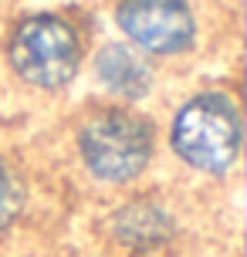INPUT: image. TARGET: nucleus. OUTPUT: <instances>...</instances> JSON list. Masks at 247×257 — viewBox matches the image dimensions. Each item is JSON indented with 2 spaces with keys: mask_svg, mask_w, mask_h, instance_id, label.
Instances as JSON below:
<instances>
[{
  "mask_svg": "<svg viewBox=\"0 0 247 257\" xmlns=\"http://www.w3.org/2000/svg\"><path fill=\"white\" fill-rule=\"evenodd\" d=\"M173 149L196 173H227L240 153V108L223 91H200L173 118Z\"/></svg>",
  "mask_w": 247,
  "mask_h": 257,
  "instance_id": "nucleus-1",
  "label": "nucleus"
},
{
  "mask_svg": "<svg viewBox=\"0 0 247 257\" xmlns=\"http://www.w3.org/2000/svg\"><path fill=\"white\" fill-rule=\"evenodd\" d=\"M81 163L102 183H132L153 163V125L136 112L105 108L78 128Z\"/></svg>",
  "mask_w": 247,
  "mask_h": 257,
  "instance_id": "nucleus-2",
  "label": "nucleus"
},
{
  "mask_svg": "<svg viewBox=\"0 0 247 257\" xmlns=\"http://www.w3.org/2000/svg\"><path fill=\"white\" fill-rule=\"evenodd\" d=\"M11 68L24 85L41 91L65 88L78 75L81 64V41L78 31L58 14H34L14 27L11 44Z\"/></svg>",
  "mask_w": 247,
  "mask_h": 257,
  "instance_id": "nucleus-3",
  "label": "nucleus"
},
{
  "mask_svg": "<svg viewBox=\"0 0 247 257\" xmlns=\"http://www.w3.org/2000/svg\"><path fill=\"white\" fill-rule=\"evenodd\" d=\"M115 17L139 54L176 58L196 44V14L186 0H122Z\"/></svg>",
  "mask_w": 247,
  "mask_h": 257,
  "instance_id": "nucleus-4",
  "label": "nucleus"
},
{
  "mask_svg": "<svg viewBox=\"0 0 247 257\" xmlns=\"http://www.w3.org/2000/svg\"><path fill=\"white\" fill-rule=\"evenodd\" d=\"M95 78L108 95L115 98H143L153 88V68L149 58L139 54L132 44H105L95 58Z\"/></svg>",
  "mask_w": 247,
  "mask_h": 257,
  "instance_id": "nucleus-5",
  "label": "nucleus"
},
{
  "mask_svg": "<svg viewBox=\"0 0 247 257\" xmlns=\"http://www.w3.org/2000/svg\"><path fill=\"white\" fill-rule=\"evenodd\" d=\"M112 230H115L118 244L132 247V250H153V247L166 244L173 223H169V213L163 206L132 203V206H122V210H118Z\"/></svg>",
  "mask_w": 247,
  "mask_h": 257,
  "instance_id": "nucleus-6",
  "label": "nucleus"
},
{
  "mask_svg": "<svg viewBox=\"0 0 247 257\" xmlns=\"http://www.w3.org/2000/svg\"><path fill=\"white\" fill-rule=\"evenodd\" d=\"M24 210V180L21 173L0 156V230H7Z\"/></svg>",
  "mask_w": 247,
  "mask_h": 257,
  "instance_id": "nucleus-7",
  "label": "nucleus"
}]
</instances>
